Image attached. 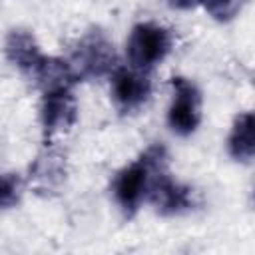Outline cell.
Segmentation results:
<instances>
[{
	"instance_id": "cell-5",
	"label": "cell",
	"mask_w": 255,
	"mask_h": 255,
	"mask_svg": "<svg viewBox=\"0 0 255 255\" xmlns=\"http://www.w3.org/2000/svg\"><path fill=\"white\" fill-rule=\"evenodd\" d=\"M78 122V106L70 88L44 92L40 104V126L44 139H54L68 133Z\"/></svg>"
},
{
	"instance_id": "cell-14",
	"label": "cell",
	"mask_w": 255,
	"mask_h": 255,
	"mask_svg": "<svg viewBox=\"0 0 255 255\" xmlns=\"http://www.w3.org/2000/svg\"><path fill=\"white\" fill-rule=\"evenodd\" d=\"M167 2H169V6H173V8H179V10H189V8L197 6V4H203L205 0H167Z\"/></svg>"
},
{
	"instance_id": "cell-11",
	"label": "cell",
	"mask_w": 255,
	"mask_h": 255,
	"mask_svg": "<svg viewBox=\"0 0 255 255\" xmlns=\"http://www.w3.org/2000/svg\"><path fill=\"white\" fill-rule=\"evenodd\" d=\"M229 155L235 159L255 157V112L239 114L227 137Z\"/></svg>"
},
{
	"instance_id": "cell-7",
	"label": "cell",
	"mask_w": 255,
	"mask_h": 255,
	"mask_svg": "<svg viewBox=\"0 0 255 255\" xmlns=\"http://www.w3.org/2000/svg\"><path fill=\"white\" fill-rule=\"evenodd\" d=\"M151 94V84L145 72L135 68H118L112 74V98L122 112L139 110Z\"/></svg>"
},
{
	"instance_id": "cell-15",
	"label": "cell",
	"mask_w": 255,
	"mask_h": 255,
	"mask_svg": "<svg viewBox=\"0 0 255 255\" xmlns=\"http://www.w3.org/2000/svg\"><path fill=\"white\" fill-rule=\"evenodd\" d=\"M253 201H255V189H253Z\"/></svg>"
},
{
	"instance_id": "cell-8",
	"label": "cell",
	"mask_w": 255,
	"mask_h": 255,
	"mask_svg": "<svg viewBox=\"0 0 255 255\" xmlns=\"http://www.w3.org/2000/svg\"><path fill=\"white\" fill-rule=\"evenodd\" d=\"M66 179V157L56 149H46L30 165V185L40 193H54Z\"/></svg>"
},
{
	"instance_id": "cell-3",
	"label": "cell",
	"mask_w": 255,
	"mask_h": 255,
	"mask_svg": "<svg viewBox=\"0 0 255 255\" xmlns=\"http://www.w3.org/2000/svg\"><path fill=\"white\" fill-rule=\"evenodd\" d=\"M171 50V32L155 22H139L131 28L126 54L131 68L147 72L159 64Z\"/></svg>"
},
{
	"instance_id": "cell-12",
	"label": "cell",
	"mask_w": 255,
	"mask_h": 255,
	"mask_svg": "<svg viewBox=\"0 0 255 255\" xmlns=\"http://www.w3.org/2000/svg\"><path fill=\"white\" fill-rule=\"evenodd\" d=\"M22 189H24V181L18 173H4L2 183H0V205H2V209L14 207L22 197Z\"/></svg>"
},
{
	"instance_id": "cell-4",
	"label": "cell",
	"mask_w": 255,
	"mask_h": 255,
	"mask_svg": "<svg viewBox=\"0 0 255 255\" xmlns=\"http://www.w3.org/2000/svg\"><path fill=\"white\" fill-rule=\"evenodd\" d=\"M173 100L167 110V126L177 135H191L201 122V94L197 86L183 78H171Z\"/></svg>"
},
{
	"instance_id": "cell-9",
	"label": "cell",
	"mask_w": 255,
	"mask_h": 255,
	"mask_svg": "<svg viewBox=\"0 0 255 255\" xmlns=\"http://www.w3.org/2000/svg\"><path fill=\"white\" fill-rule=\"evenodd\" d=\"M4 54H6L8 62L16 70L26 74L28 78L44 56L40 52V46H38L34 34L28 30H20V28L8 32V36L4 40Z\"/></svg>"
},
{
	"instance_id": "cell-13",
	"label": "cell",
	"mask_w": 255,
	"mask_h": 255,
	"mask_svg": "<svg viewBox=\"0 0 255 255\" xmlns=\"http://www.w3.org/2000/svg\"><path fill=\"white\" fill-rule=\"evenodd\" d=\"M245 0H205V10L217 22H229L237 16Z\"/></svg>"
},
{
	"instance_id": "cell-1",
	"label": "cell",
	"mask_w": 255,
	"mask_h": 255,
	"mask_svg": "<svg viewBox=\"0 0 255 255\" xmlns=\"http://www.w3.org/2000/svg\"><path fill=\"white\" fill-rule=\"evenodd\" d=\"M165 159H167L165 147L161 143H153L135 161H131L129 165H126L116 173L112 183L114 199L128 217L133 215L141 205L143 197H147L151 177L165 167Z\"/></svg>"
},
{
	"instance_id": "cell-2",
	"label": "cell",
	"mask_w": 255,
	"mask_h": 255,
	"mask_svg": "<svg viewBox=\"0 0 255 255\" xmlns=\"http://www.w3.org/2000/svg\"><path fill=\"white\" fill-rule=\"evenodd\" d=\"M70 66L78 80L80 78L92 80V78H102V76L114 74L118 70L114 44L102 30L94 28V30L86 32L74 46Z\"/></svg>"
},
{
	"instance_id": "cell-10",
	"label": "cell",
	"mask_w": 255,
	"mask_h": 255,
	"mask_svg": "<svg viewBox=\"0 0 255 255\" xmlns=\"http://www.w3.org/2000/svg\"><path fill=\"white\" fill-rule=\"evenodd\" d=\"M30 78L36 82L38 88H42V92L70 88L72 82L78 80L70 62H66L62 58H54V56H42V60L38 62V66L34 68Z\"/></svg>"
},
{
	"instance_id": "cell-6",
	"label": "cell",
	"mask_w": 255,
	"mask_h": 255,
	"mask_svg": "<svg viewBox=\"0 0 255 255\" xmlns=\"http://www.w3.org/2000/svg\"><path fill=\"white\" fill-rule=\"evenodd\" d=\"M147 197L161 215H177L193 207V189L169 177L165 167L151 177Z\"/></svg>"
}]
</instances>
